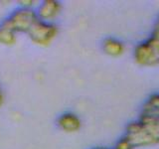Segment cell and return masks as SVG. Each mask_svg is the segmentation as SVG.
I'll use <instances>...</instances> for the list:
<instances>
[{
	"instance_id": "cell-1",
	"label": "cell",
	"mask_w": 159,
	"mask_h": 149,
	"mask_svg": "<svg viewBox=\"0 0 159 149\" xmlns=\"http://www.w3.org/2000/svg\"><path fill=\"white\" fill-rule=\"evenodd\" d=\"M38 20L39 19L35 9H28L17 6V8H15L6 18H4L0 24L12 30L16 34H27Z\"/></svg>"
},
{
	"instance_id": "cell-2",
	"label": "cell",
	"mask_w": 159,
	"mask_h": 149,
	"mask_svg": "<svg viewBox=\"0 0 159 149\" xmlns=\"http://www.w3.org/2000/svg\"><path fill=\"white\" fill-rule=\"evenodd\" d=\"M27 35L35 45L40 47H47L57 37L58 27L54 23H48L38 20L30 29Z\"/></svg>"
},
{
	"instance_id": "cell-3",
	"label": "cell",
	"mask_w": 159,
	"mask_h": 149,
	"mask_svg": "<svg viewBox=\"0 0 159 149\" xmlns=\"http://www.w3.org/2000/svg\"><path fill=\"white\" fill-rule=\"evenodd\" d=\"M35 10L39 20L48 23H54L61 13L62 5L55 0H44L38 4Z\"/></svg>"
},
{
	"instance_id": "cell-4",
	"label": "cell",
	"mask_w": 159,
	"mask_h": 149,
	"mask_svg": "<svg viewBox=\"0 0 159 149\" xmlns=\"http://www.w3.org/2000/svg\"><path fill=\"white\" fill-rule=\"evenodd\" d=\"M57 124L61 130L68 133L76 132L81 128V120H80V118L76 114L71 112L64 113L62 115H60L57 120Z\"/></svg>"
},
{
	"instance_id": "cell-5",
	"label": "cell",
	"mask_w": 159,
	"mask_h": 149,
	"mask_svg": "<svg viewBox=\"0 0 159 149\" xmlns=\"http://www.w3.org/2000/svg\"><path fill=\"white\" fill-rule=\"evenodd\" d=\"M17 42V34L0 24V45L11 47Z\"/></svg>"
},
{
	"instance_id": "cell-6",
	"label": "cell",
	"mask_w": 159,
	"mask_h": 149,
	"mask_svg": "<svg viewBox=\"0 0 159 149\" xmlns=\"http://www.w3.org/2000/svg\"><path fill=\"white\" fill-rule=\"evenodd\" d=\"M104 51L111 56H119L123 52V45L114 39H108L104 42Z\"/></svg>"
},
{
	"instance_id": "cell-7",
	"label": "cell",
	"mask_w": 159,
	"mask_h": 149,
	"mask_svg": "<svg viewBox=\"0 0 159 149\" xmlns=\"http://www.w3.org/2000/svg\"><path fill=\"white\" fill-rule=\"evenodd\" d=\"M37 3H39V2L34 1V0H19V1H17L18 7L28 8V9H36L35 6L37 5Z\"/></svg>"
},
{
	"instance_id": "cell-8",
	"label": "cell",
	"mask_w": 159,
	"mask_h": 149,
	"mask_svg": "<svg viewBox=\"0 0 159 149\" xmlns=\"http://www.w3.org/2000/svg\"><path fill=\"white\" fill-rule=\"evenodd\" d=\"M3 102H4V97H3V93H2L1 88H0V107L2 106Z\"/></svg>"
}]
</instances>
